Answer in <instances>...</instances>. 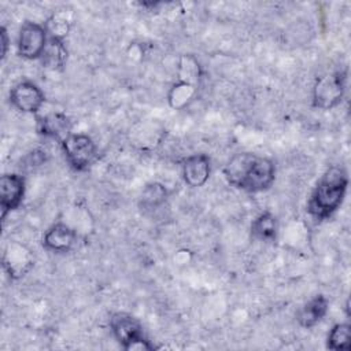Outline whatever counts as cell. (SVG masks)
Listing matches in <instances>:
<instances>
[{"instance_id": "1", "label": "cell", "mask_w": 351, "mask_h": 351, "mask_svg": "<svg viewBox=\"0 0 351 351\" xmlns=\"http://www.w3.org/2000/svg\"><path fill=\"white\" fill-rule=\"evenodd\" d=\"M223 173L230 185L247 192L267 189L276 177V169L270 159L250 152L234 155L225 166Z\"/></svg>"}, {"instance_id": "2", "label": "cell", "mask_w": 351, "mask_h": 351, "mask_svg": "<svg viewBox=\"0 0 351 351\" xmlns=\"http://www.w3.org/2000/svg\"><path fill=\"white\" fill-rule=\"evenodd\" d=\"M347 185V171L341 166H330L319 178L308 199L307 211L310 215L319 221L330 217L343 203Z\"/></svg>"}, {"instance_id": "3", "label": "cell", "mask_w": 351, "mask_h": 351, "mask_svg": "<svg viewBox=\"0 0 351 351\" xmlns=\"http://www.w3.org/2000/svg\"><path fill=\"white\" fill-rule=\"evenodd\" d=\"M111 330L125 350H152L154 346L143 335L141 324L132 315L115 314L110 321Z\"/></svg>"}, {"instance_id": "4", "label": "cell", "mask_w": 351, "mask_h": 351, "mask_svg": "<svg viewBox=\"0 0 351 351\" xmlns=\"http://www.w3.org/2000/svg\"><path fill=\"white\" fill-rule=\"evenodd\" d=\"M346 74L343 71H332L315 81L313 88V104L322 110L336 107L344 95Z\"/></svg>"}, {"instance_id": "5", "label": "cell", "mask_w": 351, "mask_h": 351, "mask_svg": "<svg viewBox=\"0 0 351 351\" xmlns=\"http://www.w3.org/2000/svg\"><path fill=\"white\" fill-rule=\"evenodd\" d=\"M67 162L75 170H86L97 156V147L84 133H70L62 143Z\"/></svg>"}, {"instance_id": "6", "label": "cell", "mask_w": 351, "mask_h": 351, "mask_svg": "<svg viewBox=\"0 0 351 351\" xmlns=\"http://www.w3.org/2000/svg\"><path fill=\"white\" fill-rule=\"evenodd\" d=\"M47 27L36 22H25L19 32L18 53L26 59L40 58L47 47Z\"/></svg>"}, {"instance_id": "7", "label": "cell", "mask_w": 351, "mask_h": 351, "mask_svg": "<svg viewBox=\"0 0 351 351\" xmlns=\"http://www.w3.org/2000/svg\"><path fill=\"white\" fill-rule=\"evenodd\" d=\"M25 193V180L18 174H4L0 178V207L4 219L8 211L19 207Z\"/></svg>"}, {"instance_id": "8", "label": "cell", "mask_w": 351, "mask_h": 351, "mask_svg": "<svg viewBox=\"0 0 351 351\" xmlns=\"http://www.w3.org/2000/svg\"><path fill=\"white\" fill-rule=\"evenodd\" d=\"M44 93L41 89L30 82L23 81L16 84L10 92V101L14 107L23 112H36L44 103Z\"/></svg>"}, {"instance_id": "9", "label": "cell", "mask_w": 351, "mask_h": 351, "mask_svg": "<svg viewBox=\"0 0 351 351\" xmlns=\"http://www.w3.org/2000/svg\"><path fill=\"white\" fill-rule=\"evenodd\" d=\"M210 158L204 154L191 155L182 163L184 181L192 188L204 185L210 177Z\"/></svg>"}, {"instance_id": "10", "label": "cell", "mask_w": 351, "mask_h": 351, "mask_svg": "<svg viewBox=\"0 0 351 351\" xmlns=\"http://www.w3.org/2000/svg\"><path fill=\"white\" fill-rule=\"evenodd\" d=\"M75 241V232L64 225V223H55L51 226L43 239L45 248L55 251V252H67L71 250Z\"/></svg>"}, {"instance_id": "11", "label": "cell", "mask_w": 351, "mask_h": 351, "mask_svg": "<svg viewBox=\"0 0 351 351\" xmlns=\"http://www.w3.org/2000/svg\"><path fill=\"white\" fill-rule=\"evenodd\" d=\"M71 123L64 114L52 112L38 118V132L44 136L59 140L60 143L71 133Z\"/></svg>"}, {"instance_id": "12", "label": "cell", "mask_w": 351, "mask_h": 351, "mask_svg": "<svg viewBox=\"0 0 351 351\" xmlns=\"http://www.w3.org/2000/svg\"><path fill=\"white\" fill-rule=\"evenodd\" d=\"M328 313V300L325 296L318 295L307 302L296 314L298 322L303 328H311L319 322Z\"/></svg>"}, {"instance_id": "13", "label": "cell", "mask_w": 351, "mask_h": 351, "mask_svg": "<svg viewBox=\"0 0 351 351\" xmlns=\"http://www.w3.org/2000/svg\"><path fill=\"white\" fill-rule=\"evenodd\" d=\"M41 58H43V63L47 67H51V69L62 67L67 58V51H66V47L63 45L62 38L51 37L47 43V47Z\"/></svg>"}, {"instance_id": "14", "label": "cell", "mask_w": 351, "mask_h": 351, "mask_svg": "<svg viewBox=\"0 0 351 351\" xmlns=\"http://www.w3.org/2000/svg\"><path fill=\"white\" fill-rule=\"evenodd\" d=\"M252 234L263 241H273L277 236V221L270 213L261 214L251 226Z\"/></svg>"}, {"instance_id": "15", "label": "cell", "mask_w": 351, "mask_h": 351, "mask_svg": "<svg viewBox=\"0 0 351 351\" xmlns=\"http://www.w3.org/2000/svg\"><path fill=\"white\" fill-rule=\"evenodd\" d=\"M351 346V328L348 324H336L328 335V348L348 351Z\"/></svg>"}, {"instance_id": "16", "label": "cell", "mask_w": 351, "mask_h": 351, "mask_svg": "<svg viewBox=\"0 0 351 351\" xmlns=\"http://www.w3.org/2000/svg\"><path fill=\"white\" fill-rule=\"evenodd\" d=\"M193 93H195V88L191 84V81L182 80L178 84L173 85L171 90L169 93V103L174 108H181V107L186 106L188 100H191Z\"/></svg>"}, {"instance_id": "17", "label": "cell", "mask_w": 351, "mask_h": 351, "mask_svg": "<svg viewBox=\"0 0 351 351\" xmlns=\"http://www.w3.org/2000/svg\"><path fill=\"white\" fill-rule=\"evenodd\" d=\"M29 254L27 252H23L22 254V248H18L15 250L14 245H8L7 250H5V254H4V267L8 270V273L12 270V267L15 266V262H18V267H16V277L19 276H23L25 271H27L23 266L25 263H29L32 265V261L27 259Z\"/></svg>"}, {"instance_id": "18", "label": "cell", "mask_w": 351, "mask_h": 351, "mask_svg": "<svg viewBox=\"0 0 351 351\" xmlns=\"http://www.w3.org/2000/svg\"><path fill=\"white\" fill-rule=\"evenodd\" d=\"M166 200V189L160 184H151L143 192V204L145 207H156Z\"/></svg>"}, {"instance_id": "19", "label": "cell", "mask_w": 351, "mask_h": 351, "mask_svg": "<svg viewBox=\"0 0 351 351\" xmlns=\"http://www.w3.org/2000/svg\"><path fill=\"white\" fill-rule=\"evenodd\" d=\"M0 36H1V56L4 58L5 56V52H7V45H8V38H7V32H5V29L4 27H1V33H0Z\"/></svg>"}]
</instances>
